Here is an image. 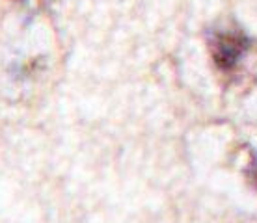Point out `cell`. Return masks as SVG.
Here are the masks:
<instances>
[{
    "mask_svg": "<svg viewBox=\"0 0 257 223\" xmlns=\"http://www.w3.org/2000/svg\"><path fill=\"white\" fill-rule=\"evenodd\" d=\"M248 177H250V180L253 182V186H255V190H257V154H253V158H251V162H250Z\"/></svg>",
    "mask_w": 257,
    "mask_h": 223,
    "instance_id": "2",
    "label": "cell"
},
{
    "mask_svg": "<svg viewBox=\"0 0 257 223\" xmlns=\"http://www.w3.org/2000/svg\"><path fill=\"white\" fill-rule=\"evenodd\" d=\"M248 47H250V41L238 32L214 34L209 43L212 62L220 71H225V73L237 67L240 58L248 51Z\"/></svg>",
    "mask_w": 257,
    "mask_h": 223,
    "instance_id": "1",
    "label": "cell"
}]
</instances>
